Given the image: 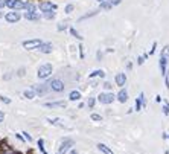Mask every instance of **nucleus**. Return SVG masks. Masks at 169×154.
I'll list each match as a JSON object with an SVG mask.
<instances>
[{
	"label": "nucleus",
	"mask_w": 169,
	"mask_h": 154,
	"mask_svg": "<svg viewBox=\"0 0 169 154\" xmlns=\"http://www.w3.org/2000/svg\"><path fill=\"white\" fill-rule=\"evenodd\" d=\"M52 73V64L46 63V64H41L40 67H38V72H37V76L40 80H46L47 76Z\"/></svg>",
	"instance_id": "1"
},
{
	"label": "nucleus",
	"mask_w": 169,
	"mask_h": 154,
	"mask_svg": "<svg viewBox=\"0 0 169 154\" xmlns=\"http://www.w3.org/2000/svg\"><path fill=\"white\" fill-rule=\"evenodd\" d=\"M41 43L43 41L38 40V38H34V40H26V41H23V47L28 49V50H32V49H38Z\"/></svg>",
	"instance_id": "2"
},
{
	"label": "nucleus",
	"mask_w": 169,
	"mask_h": 154,
	"mask_svg": "<svg viewBox=\"0 0 169 154\" xmlns=\"http://www.w3.org/2000/svg\"><path fill=\"white\" fill-rule=\"evenodd\" d=\"M47 85H49L54 92H62V90H64V87H66V85H64V83L60 81V80H52Z\"/></svg>",
	"instance_id": "3"
},
{
	"label": "nucleus",
	"mask_w": 169,
	"mask_h": 154,
	"mask_svg": "<svg viewBox=\"0 0 169 154\" xmlns=\"http://www.w3.org/2000/svg\"><path fill=\"white\" fill-rule=\"evenodd\" d=\"M26 3H23L21 0H6V6H9L11 9L14 11H18V9H23Z\"/></svg>",
	"instance_id": "4"
},
{
	"label": "nucleus",
	"mask_w": 169,
	"mask_h": 154,
	"mask_svg": "<svg viewBox=\"0 0 169 154\" xmlns=\"http://www.w3.org/2000/svg\"><path fill=\"white\" fill-rule=\"evenodd\" d=\"M114 95L113 93H101L99 96H98V99H99V102L101 104H111V102L114 101Z\"/></svg>",
	"instance_id": "5"
},
{
	"label": "nucleus",
	"mask_w": 169,
	"mask_h": 154,
	"mask_svg": "<svg viewBox=\"0 0 169 154\" xmlns=\"http://www.w3.org/2000/svg\"><path fill=\"white\" fill-rule=\"evenodd\" d=\"M72 147H73V140H70V139L64 140V142L61 144V147H60V150H58V154H66Z\"/></svg>",
	"instance_id": "6"
},
{
	"label": "nucleus",
	"mask_w": 169,
	"mask_h": 154,
	"mask_svg": "<svg viewBox=\"0 0 169 154\" xmlns=\"http://www.w3.org/2000/svg\"><path fill=\"white\" fill-rule=\"evenodd\" d=\"M5 18L9 23H17L20 20V14H18V12H15V11H12V12H8V14L5 15Z\"/></svg>",
	"instance_id": "7"
},
{
	"label": "nucleus",
	"mask_w": 169,
	"mask_h": 154,
	"mask_svg": "<svg viewBox=\"0 0 169 154\" xmlns=\"http://www.w3.org/2000/svg\"><path fill=\"white\" fill-rule=\"evenodd\" d=\"M145 104H146V101H145V95H143V93H140V96L136 99V110H137V111H140L142 108L145 107Z\"/></svg>",
	"instance_id": "8"
},
{
	"label": "nucleus",
	"mask_w": 169,
	"mask_h": 154,
	"mask_svg": "<svg viewBox=\"0 0 169 154\" xmlns=\"http://www.w3.org/2000/svg\"><path fill=\"white\" fill-rule=\"evenodd\" d=\"M40 9L43 12H46V11H55L57 9V5L55 3H50V2H43V3H40Z\"/></svg>",
	"instance_id": "9"
},
{
	"label": "nucleus",
	"mask_w": 169,
	"mask_h": 154,
	"mask_svg": "<svg viewBox=\"0 0 169 154\" xmlns=\"http://www.w3.org/2000/svg\"><path fill=\"white\" fill-rule=\"evenodd\" d=\"M114 81H116V84H118L119 87H123L125 83H126V76H125V73H118V75H116V78H114Z\"/></svg>",
	"instance_id": "10"
},
{
	"label": "nucleus",
	"mask_w": 169,
	"mask_h": 154,
	"mask_svg": "<svg viewBox=\"0 0 169 154\" xmlns=\"http://www.w3.org/2000/svg\"><path fill=\"white\" fill-rule=\"evenodd\" d=\"M38 49H40V52H43V54H50L54 47H52V44H50V43H41Z\"/></svg>",
	"instance_id": "11"
},
{
	"label": "nucleus",
	"mask_w": 169,
	"mask_h": 154,
	"mask_svg": "<svg viewBox=\"0 0 169 154\" xmlns=\"http://www.w3.org/2000/svg\"><path fill=\"white\" fill-rule=\"evenodd\" d=\"M168 60H169V58H166V57H163V55L160 57V70H162V75H163V76H165V75H166V72H168V70H166Z\"/></svg>",
	"instance_id": "12"
},
{
	"label": "nucleus",
	"mask_w": 169,
	"mask_h": 154,
	"mask_svg": "<svg viewBox=\"0 0 169 154\" xmlns=\"http://www.w3.org/2000/svg\"><path fill=\"white\" fill-rule=\"evenodd\" d=\"M2 154H15V151L12 150V148H9V145L8 144H5V142H2Z\"/></svg>",
	"instance_id": "13"
},
{
	"label": "nucleus",
	"mask_w": 169,
	"mask_h": 154,
	"mask_svg": "<svg viewBox=\"0 0 169 154\" xmlns=\"http://www.w3.org/2000/svg\"><path fill=\"white\" fill-rule=\"evenodd\" d=\"M118 99H119V102H122V104H123V102H126V99H128V92L122 88V90L118 93Z\"/></svg>",
	"instance_id": "14"
},
{
	"label": "nucleus",
	"mask_w": 169,
	"mask_h": 154,
	"mask_svg": "<svg viewBox=\"0 0 169 154\" xmlns=\"http://www.w3.org/2000/svg\"><path fill=\"white\" fill-rule=\"evenodd\" d=\"M26 20H40V15L35 14V12H24V15H23Z\"/></svg>",
	"instance_id": "15"
},
{
	"label": "nucleus",
	"mask_w": 169,
	"mask_h": 154,
	"mask_svg": "<svg viewBox=\"0 0 169 154\" xmlns=\"http://www.w3.org/2000/svg\"><path fill=\"white\" fill-rule=\"evenodd\" d=\"M47 122H50L52 125H58V127H64V124H62V119H60V118H47Z\"/></svg>",
	"instance_id": "16"
},
{
	"label": "nucleus",
	"mask_w": 169,
	"mask_h": 154,
	"mask_svg": "<svg viewBox=\"0 0 169 154\" xmlns=\"http://www.w3.org/2000/svg\"><path fill=\"white\" fill-rule=\"evenodd\" d=\"M46 107H66V102L64 101H57V102H46Z\"/></svg>",
	"instance_id": "17"
},
{
	"label": "nucleus",
	"mask_w": 169,
	"mask_h": 154,
	"mask_svg": "<svg viewBox=\"0 0 169 154\" xmlns=\"http://www.w3.org/2000/svg\"><path fill=\"white\" fill-rule=\"evenodd\" d=\"M98 148H99V151H101V153H104V154H113V151H111V150H110L105 144H99V145H98Z\"/></svg>",
	"instance_id": "18"
},
{
	"label": "nucleus",
	"mask_w": 169,
	"mask_h": 154,
	"mask_svg": "<svg viewBox=\"0 0 169 154\" xmlns=\"http://www.w3.org/2000/svg\"><path fill=\"white\" fill-rule=\"evenodd\" d=\"M69 99H70V101H79V99H81V93L78 92V90H73V92H70Z\"/></svg>",
	"instance_id": "19"
},
{
	"label": "nucleus",
	"mask_w": 169,
	"mask_h": 154,
	"mask_svg": "<svg viewBox=\"0 0 169 154\" xmlns=\"http://www.w3.org/2000/svg\"><path fill=\"white\" fill-rule=\"evenodd\" d=\"M95 76H101V78H104V76H105V73H104V70H95L93 73L88 75V78H95Z\"/></svg>",
	"instance_id": "20"
},
{
	"label": "nucleus",
	"mask_w": 169,
	"mask_h": 154,
	"mask_svg": "<svg viewBox=\"0 0 169 154\" xmlns=\"http://www.w3.org/2000/svg\"><path fill=\"white\" fill-rule=\"evenodd\" d=\"M24 98H28V99H34L35 98V90L32 88V90H24Z\"/></svg>",
	"instance_id": "21"
},
{
	"label": "nucleus",
	"mask_w": 169,
	"mask_h": 154,
	"mask_svg": "<svg viewBox=\"0 0 169 154\" xmlns=\"http://www.w3.org/2000/svg\"><path fill=\"white\" fill-rule=\"evenodd\" d=\"M34 90H35V93H40V95H44V93H46L44 85H35V87H34Z\"/></svg>",
	"instance_id": "22"
},
{
	"label": "nucleus",
	"mask_w": 169,
	"mask_h": 154,
	"mask_svg": "<svg viewBox=\"0 0 169 154\" xmlns=\"http://www.w3.org/2000/svg\"><path fill=\"white\" fill-rule=\"evenodd\" d=\"M24 9L28 11V12H35V11H37V6L32 5V3H26V5H24Z\"/></svg>",
	"instance_id": "23"
},
{
	"label": "nucleus",
	"mask_w": 169,
	"mask_h": 154,
	"mask_svg": "<svg viewBox=\"0 0 169 154\" xmlns=\"http://www.w3.org/2000/svg\"><path fill=\"white\" fill-rule=\"evenodd\" d=\"M111 8H113L111 2H102L101 3V9H111Z\"/></svg>",
	"instance_id": "24"
},
{
	"label": "nucleus",
	"mask_w": 169,
	"mask_h": 154,
	"mask_svg": "<svg viewBox=\"0 0 169 154\" xmlns=\"http://www.w3.org/2000/svg\"><path fill=\"white\" fill-rule=\"evenodd\" d=\"M38 148H40V151H41L43 154H47V153H46V150H44V140H43V139L38 140Z\"/></svg>",
	"instance_id": "25"
},
{
	"label": "nucleus",
	"mask_w": 169,
	"mask_h": 154,
	"mask_svg": "<svg viewBox=\"0 0 169 154\" xmlns=\"http://www.w3.org/2000/svg\"><path fill=\"white\" fill-rule=\"evenodd\" d=\"M70 34H72L73 37H76V38H78V40H82V37L79 35V32H78V31H76L75 28H70Z\"/></svg>",
	"instance_id": "26"
},
{
	"label": "nucleus",
	"mask_w": 169,
	"mask_h": 154,
	"mask_svg": "<svg viewBox=\"0 0 169 154\" xmlns=\"http://www.w3.org/2000/svg\"><path fill=\"white\" fill-rule=\"evenodd\" d=\"M44 17L49 18V20H50V18H55V12H54V11H46V12H44Z\"/></svg>",
	"instance_id": "27"
},
{
	"label": "nucleus",
	"mask_w": 169,
	"mask_h": 154,
	"mask_svg": "<svg viewBox=\"0 0 169 154\" xmlns=\"http://www.w3.org/2000/svg\"><path fill=\"white\" fill-rule=\"evenodd\" d=\"M162 55H163V57H166V58H169V44H168V46H165V49L162 50Z\"/></svg>",
	"instance_id": "28"
},
{
	"label": "nucleus",
	"mask_w": 169,
	"mask_h": 154,
	"mask_svg": "<svg viewBox=\"0 0 169 154\" xmlns=\"http://www.w3.org/2000/svg\"><path fill=\"white\" fill-rule=\"evenodd\" d=\"M92 119H93V121H102V116H101V114L93 113V114H92Z\"/></svg>",
	"instance_id": "29"
},
{
	"label": "nucleus",
	"mask_w": 169,
	"mask_h": 154,
	"mask_svg": "<svg viewBox=\"0 0 169 154\" xmlns=\"http://www.w3.org/2000/svg\"><path fill=\"white\" fill-rule=\"evenodd\" d=\"M87 105H88V108H93V105H95V99H93V98H90L88 102H87Z\"/></svg>",
	"instance_id": "30"
},
{
	"label": "nucleus",
	"mask_w": 169,
	"mask_h": 154,
	"mask_svg": "<svg viewBox=\"0 0 169 154\" xmlns=\"http://www.w3.org/2000/svg\"><path fill=\"white\" fill-rule=\"evenodd\" d=\"M0 101L5 102V104H11V99H9V98H6V96H0Z\"/></svg>",
	"instance_id": "31"
},
{
	"label": "nucleus",
	"mask_w": 169,
	"mask_h": 154,
	"mask_svg": "<svg viewBox=\"0 0 169 154\" xmlns=\"http://www.w3.org/2000/svg\"><path fill=\"white\" fill-rule=\"evenodd\" d=\"M98 14V11H93L92 14H87V15H84V17H81V20H85V18H88V17H93V15H96Z\"/></svg>",
	"instance_id": "32"
},
{
	"label": "nucleus",
	"mask_w": 169,
	"mask_h": 154,
	"mask_svg": "<svg viewBox=\"0 0 169 154\" xmlns=\"http://www.w3.org/2000/svg\"><path fill=\"white\" fill-rule=\"evenodd\" d=\"M146 57H148V55H143V57H139V58H137V64H143V63H145V58H146Z\"/></svg>",
	"instance_id": "33"
},
{
	"label": "nucleus",
	"mask_w": 169,
	"mask_h": 154,
	"mask_svg": "<svg viewBox=\"0 0 169 154\" xmlns=\"http://www.w3.org/2000/svg\"><path fill=\"white\" fill-rule=\"evenodd\" d=\"M165 83H166V87L169 88V72H166V75H165Z\"/></svg>",
	"instance_id": "34"
},
{
	"label": "nucleus",
	"mask_w": 169,
	"mask_h": 154,
	"mask_svg": "<svg viewBox=\"0 0 169 154\" xmlns=\"http://www.w3.org/2000/svg\"><path fill=\"white\" fill-rule=\"evenodd\" d=\"M73 8H75L73 5H67V6H66V12H67V14H70V12L73 11Z\"/></svg>",
	"instance_id": "35"
},
{
	"label": "nucleus",
	"mask_w": 169,
	"mask_h": 154,
	"mask_svg": "<svg viewBox=\"0 0 169 154\" xmlns=\"http://www.w3.org/2000/svg\"><path fill=\"white\" fill-rule=\"evenodd\" d=\"M163 111H165V114H169V104H168V102H165V107H163Z\"/></svg>",
	"instance_id": "36"
},
{
	"label": "nucleus",
	"mask_w": 169,
	"mask_h": 154,
	"mask_svg": "<svg viewBox=\"0 0 169 154\" xmlns=\"http://www.w3.org/2000/svg\"><path fill=\"white\" fill-rule=\"evenodd\" d=\"M155 47H157V43H154V44H152V49L149 50V55H152V54L155 52Z\"/></svg>",
	"instance_id": "37"
},
{
	"label": "nucleus",
	"mask_w": 169,
	"mask_h": 154,
	"mask_svg": "<svg viewBox=\"0 0 169 154\" xmlns=\"http://www.w3.org/2000/svg\"><path fill=\"white\" fill-rule=\"evenodd\" d=\"M21 134H24V139L28 140V142H31V140H32V137H31V136H29L28 133H21Z\"/></svg>",
	"instance_id": "38"
},
{
	"label": "nucleus",
	"mask_w": 169,
	"mask_h": 154,
	"mask_svg": "<svg viewBox=\"0 0 169 154\" xmlns=\"http://www.w3.org/2000/svg\"><path fill=\"white\" fill-rule=\"evenodd\" d=\"M110 2H111V5H113V6H116V5H119V3L122 2V0H110Z\"/></svg>",
	"instance_id": "39"
},
{
	"label": "nucleus",
	"mask_w": 169,
	"mask_h": 154,
	"mask_svg": "<svg viewBox=\"0 0 169 154\" xmlns=\"http://www.w3.org/2000/svg\"><path fill=\"white\" fill-rule=\"evenodd\" d=\"M104 87H105L107 90H110V88H113V85H111L110 83H105V84H104Z\"/></svg>",
	"instance_id": "40"
},
{
	"label": "nucleus",
	"mask_w": 169,
	"mask_h": 154,
	"mask_svg": "<svg viewBox=\"0 0 169 154\" xmlns=\"http://www.w3.org/2000/svg\"><path fill=\"white\" fill-rule=\"evenodd\" d=\"M79 55H81V58H84V47L82 46H79Z\"/></svg>",
	"instance_id": "41"
},
{
	"label": "nucleus",
	"mask_w": 169,
	"mask_h": 154,
	"mask_svg": "<svg viewBox=\"0 0 169 154\" xmlns=\"http://www.w3.org/2000/svg\"><path fill=\"white\" fill-rule=\"evenodd\" d=\"M6 6V0H0V8H3Z\"/></svg>",
	"instance_id": "42"
},
{
	"label": "nucleus",
	"mask_w": 169,
	"mask_h": 154,
	"mask_svg": "<svg viewBox=\"0 0 169 154\" xmlns=\"http://www.w3.org/2000/svg\"><path fill=\"white\" fill-rule=\"evenodd\" d=\"M98 2H99V3H102V2H105V0H98Z\"/></svg>",
	"instance_id": "43"
},
{
	"label": "nucleus",
	"mask_w": 169,
	"mask_h": 154,
	"mask_svg": "<svg viewBox=\"0 0 169 154\" xmlns=\"http://www.w3.org/2000/svg\"><path fill=\"white\" fill-rule=\"evenodd\" d=\"M0 122H2V118H0Z\"/></svg>",
	"instance_id": "44"
},
{
	"label": "nucleus",
	"mask_w": 169,
	"mask_h": 154,
	"mask_svg": "<svg viewBox=\"0 0 169 154\" xmlns=\"http://www.w3.org/2000/svg\"><path fill=\"white\" fill-rule=\"evenodd\" d=\"M168 137H169V136H168Z\"/></svg>",
	"instance_id": "45"
}]
</instances>
